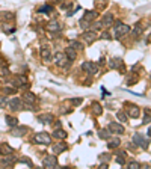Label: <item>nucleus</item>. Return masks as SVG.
<instances>
[{"instance_id":"obj_1","label":"nucleus","mask_w":151,"mask_h":169,"mask_svg":"<svg viewBox=\"0 0 151 169\" xmlns=\"http://www.w3.org/2000/svg\"><path fill=\"white\" fill-rule=\"evenodd\" d=\"M127 33H130V26L127 24H122L121 21H116L115 24V36L119 39L121 36H126Z\"/></svg>"},{"instance_id":"obj_2","label":"nucleus","mask_w":151,"mask_h":169,"mask_svg":"<svg viewBox=\"0 0 151 169\" xmlns=\"http://www.w3.org/2000/svg\"><path fill=\"white\" fill-rule=\"evenodd\" d=\"M33 140L36 144H39V145H48V144H51V136L46 133V131H41V133H38L33 137Z\"/></svg>"},{"instance_id":"obj_3","label":"nucleus","mask_w":151,"mask_h":169,"mask_svg":"<svg viewBox=\"0 0 151 169\" xmlns=\"http://www.w3.org/2000/svg\"><path fill=\"white\" fill-rule=\"evenodd\" d=\"M107 130H109V133H113V135H122L126 131L124 125H121V122H109Z\"/></svg>"},{"instance_id":"obj_4","label":"nucleus","mask_w":151,"mask_h":169,"mask_svg":"<svg viewBox=\"0 0 151 169\" xmlns=\"http://www.w3.org/2000/svg\"><path fill=\"white\" fill-rule=\"evenodd\" d=\"M82 38H83V41H85L86 44H92L94 41L98 38V35H97V30H91V29H88V30L83 32Z\"/></svg>"},{"instance_id":"obj_5","label":"nucleus","mask_w":151,"mask_h":169,"mask_svg":"<svg viewBox=\"0 0 151 169\" xmlns=\"http://www.w3.org/2000/svg\"><path fill=\"white\" fill-rule=\"evenodd\" d=\"M82 69H85L89 76H95V74L98 73V67H97L94 62H89V60L82 64Z\"/></svg>"},{"instance_id":"obj_6","label":"nucleus","mask_w":151,"mask_h":169,"mask_svg":"<svg viewBox=\"0 0 151 169\" xmlns=\"http://www.w3.org/2000/svg\"><path fill=\"white\" fill-rule=\"evenodd\" d=\"M42 166L44 168H58V158H56V156H46L42 158Z\"/></svg>"},{"instance_id":"obj_7","label":"nucleus","mask_w":151,"mask_h":169,"mask_svg":"<svg viewBox=\"0 0 151 169\" xmlns=\"http://www.w3.org/2000/svg\"><path fill=\"white\" fill-rule=\"evenodd\" d=\"M11 85L14 88H24V86H27V79L24 77V76H15L14 79L11 80Z\"/></svg>"},{"instance_id":"obj_8","label":"nucleus","mask_w":151,"mask_h":169,"mask_svg":"<svg viewBox=\"0 0 151 169\" xmlns=\"http://www.w3.org/2000/svg\"><path fill=\"white\" fill-rule=\"evenodd\" d=\"M27 131H29V127H24V125H15V127H12L11 135L15 136V137H21V136H24Z\"/></svg>"},{"instance_id":"obj_9","label":"nucleus","mask_w":151,"mask_h":169,"mask_svg":"<svg viewBox=\"0 0 151 169\" xmlns=\"http://www.w3.org/2000/svg\"><path fill=\"white\" fill-rule=\"evenodd\" d=\"M67 62H68V57H67V55H65V51H64V53L59 51V53L55 55V64H56L58 67H65Z\"/></svg>"},{"instance_id":"obj_10","label":"nucleus","mask_w":151,"mask_h":169,"mask_svg":"<svg viewBox=\"0 0 151 169\" xmlns=\"http://www.w3.org/2000/svg\"><path fill=\"white\" fill-rule=\"evenodd\" d=\"M133 144H139L142 148L147 149V148H148V144H150V140H148V139L145 140V137L140 135V133H136V135L133 136Z\"/></svg>"},{"instance_id":"obj_11","label":"nucleus","mask_w":151,"mask_h":169,"mask_svg":"<svg viewBox=\"0 0 151 169\" xmlns=\"http://www.w3.org/2000/svg\"><path fill=\"white\" fill-rule=\"evenodd\" d=\"M60 29H62V24L59 21H56V20L47 23V30L51 32V33H58V32H60Z\"/></svg>"},{"instance_id":"obj_12","label":"nucleus","mask_w":151,"mask_h":169,"mask_svg":"<svg viewBox=\"0 0 151 169\" xmlns=\"http://www.w3.org/2000/svg\"><path fill=\"white\" fill-rule=\"evenodd\" d=\"M8 106H9V109L17 112V110H21L23 109V101L20 98H12V100L8 101Z\"/></svg>"},{"instance_id":"obj_13","label":"nucleus","mask_w":151,"mask_h":169,"mask_svg":"<svg viewBox=\"0 0 151 169\" xmlns=\"http://www.w3.org/2000/svg\"><path fill=\"white\" fill-rule=\"evenodd\" d=\"M41 57H42L44 62H50V60L53 59V57H51V50H50L48 45H42V47H41Z\"/></svg>"},{"instance_id":"obj_14","label":"nucleus","mask_w":151,"mask_h":169,"mask_svg":"<svg viewBox=\"0 0 151 169\" xmlns=\"http://www.w3.org/2000/svg\"><path fill=\"white\" fill-rule=\"evenodd\" d=\"M109 68L112 69H124V62L119 57H113L109 60Z\"/></svg>"},{"instance_id":"obj_15","label":"nucleus","mask_w":151,"mask_h":169,"mask_svg":"<svg viewBox=\"0 0 151 169\" xmlns=\"http://www.w3.org/2000/svg\"><path fill=\"white\" fill-rule=\"evenodd\" d=\"M14 154V149L9 144H6V142H3V144H0V156H12Z\"/></svg>"},{"instance_id":"obj_16","label":"nucleus","mask_w":151,"mask_h":169,"mask_svg":"<svg viewBox=\"0 0 151 169\" xmlns=\"http://www.w3.org/2000/svg\"><path fill=\"white\" fill-rule=\"evenodd\" d=\"M139 113H140V110L136 104H130L127 107V116H130V118H138Z\"/></svg>"},{"instance_id":"obj_17","label":"nucleus","mask_w":151,"mask_h":169,"mask_svg":"<svg viewBox=\"0 0 151 169\" xmlns=\"http://www.w3.org/2000/svg\"><path fill=\"white\" fill-rule=\"evenodd\" d=\"M97 17H98V11H85V15H83L82 20L91 23L94 20H97Z\"/></svg>"},{"instance_id":"obj_18","label":"nucleus","mask_w":151,"mask_h":169,"mask_svg":"<svg viewBox=\"0 0 151 169\" xmlns=\"http://www.w3.org/2000/svg\"><path fill=\"white\" fill-rule=\"evenodd\" d=\"M68 147H67V144L65 142H58V144H55L53 145V153L55 154H59V153H64V151H67Z\"/></svg>"},{"instance_id":"obj_19","label":"nucleus","mask_w":151,"mask_h":169,"mask_svg":"<svg viewBox=\"0 0 151 169\" xmlns=\"http://www.w3.org/2000/svg\"><path fill=\"white\" fill-rule=\"evenodd\" d=\"M100 23H101V27H109V26H110V24L113 23V15L107 12L104 17H103V20H101Z\"/></svg>"},{"instance_id":"obj_20","label":"nucleus","mask_w":151,"mask_h":169,"mask_svg":"<svg viewBox=\"0 0 151 169\" xmlns=\"http://www.w3.org/2000/svg\"><path fill=\"white\" fill-rule=\"evenodd\" d=\"M53 119H55V116L51 113H46V115L39 116V122L41 124H53Z\"/></svg>"},{"instance_id":"obj_21","label":"nucleus","mask_w":151,"mask_h":169,"mask_svg":"<svg viewBox=\"0 0 151 169\" xmlns=\"http://www.w3.org/2000/svg\"><path fill=\"white\" fill-rule=\"evenodd\" d=\"M23 100H24V103H27V104H33V103L36 101V95L32 94V92H24Z\"/></svg>"},{"instance_id":"obj_22","label":"nucleus","mask_w":151,"mask_h":169,"mask_svg":"<svg viewBox=\"0 0 151 169\" xmlns=\"http://www.w3.org/2000/svg\"><path fill=\"white\" fill-rule=\"evenodd\" d=\"M119 144H121V140H119V137H109L107 139V147L110 148V149H113V148H118L119 147Z\"/></svg>"},{"instance_id":"obj_23","label":"nucleus","mask_w":151,"mask_h":169,"mask_svg":"<svg viewBox=\"0 0 151 169\" xmlns=\"http://www.w3.org/2000/svg\"><path fill=\"white\" fill-rule=\"evenodd\" d=\"M65 55H67V57H68V60H70V62H73V60L76 59V56H77V55H76V50H74L71 45L65 48Z\"/></svg>"},{"instance_id":"obj_24","label":"nucleus","mask_w":151,"mask_h":169,"mask_svg":"<svg viewBox=\"0 0 151 169\" xmlns=\"http://www.w3.org/2000/svg\"><path fill=\"white\" fill-rule=\"evenodd\" d=\"M142 32H144V27H142V24L138 23V24L133 27V36H135V38H139L140 35H142Z\"/></svg>"},{"instance_id":"obj_25","label":"nucleus","mask_w":151,"mask_h":169,"mask_svg":"<svg viewBox=\"0 0 151 169\" xmlns=\"http://www.w3.org/2000/svg\"><path fill=\"white\" fill-rule=\"evenodd\" d=\"M6 124L9 125V127H15V125H18V119H17L15 116L6 115Z\"/></svg>"},{"instance_id":"obj_26","label":"nucleus","mask_w":151,"mask_h":169,"mask_svg":"<svg viewBox=\"0 0 151 169\" xmlns=\"http://www.w3.org/2000/svg\"><path fill=\"white\" fill-rule=\"evenodd\" d=\"M0 163H2L3 166H12V165L15 163V158L12 157V156H6V158H3Z\"/></svg>"},{"instance_id":"obj_27","label":"nucleus","mask_w":151,"mask_h":169,"mask_svg":"<svg viewBox=\"0 0 151 169\" xmlns=\"http://www.w3.org/2000/svg\"><path fill=\"white\" fill-rule=\"evenodd\" d=\"M116 163L118 165H121V166H124L126 165V153H119V154H116Z\"/></svg>"},{"instance_id":"obj_28","label":"nucleus","mask_w":151,"mask_h":169,"mask_svg":"<svg viewBox=\"0 0 151 169\" xmlns=\"http://www.w3.org/2000/svg\"><path fill=\"white\" fill-rule=\"evenodd\" d=\"M53 136L58 137V139H65V137H67V131H64V130H60V128H56V130L53 131Z\"/></svg>"},{"instance_id":"obj_29","label":"nucleus","mask_w":151,"mask_h":169,"mask_svg":"<svg viewBox=\"0 0 151 169\" xmlns=\"http://www.w3.org/2000/svg\"><path fill=\"white\" fill-rule=\"evenodd\" d=\"M2 29H3L5 33H12V32H15V26H12V23H11V26H8L6 23H3V24H2Z\"/></svg>"},{"instance_id":"obj_30","label":"nucleus","mask_w":151,"mask_h":169,"mask_svg":"<svg viewBox=\"0 0 151 169\" xmlns=\"http://www.w3.org/2000/svg\"><path fill=\"white\" fill-rule=\"evenodd\" d=\"M136 82H138V74H130L127 77V80H126V83H127L128 86H131V85H136Z\"/></svg>"},{"instance_id":"obj_31","label":"nucleus","mask_w":151,"mask_h":169,"mask_svg":"<svg viewBox=\"0 0 151 169\" xmlns=\"http://www.w3.org/2000/svg\"><path fill=\"white\" fill-rule=\"evenodd\" d=\"M51 11H53V6H50V5H42L38 9V12H41V14H50Z\"/></svg>"},{"instance_id":"obj_32","label":"nucleus","mask_w":151,"mask_h":169,"mask_svg":"<svg viewBox=\"0 0 151 169\" xmlns=\"http://www.w3.org/2000/svg\"><path fill=\"white\" fill-rule=\"evenodd\" d=\"M116 118L119 119V122H127V113L122 112V110H119L116 113Z\"/></svg>"},{"instance_id":"obj_33","label":"nucleus","mask_w":151,"mask_h":169,"mask_svg":"<svg viewBox=\"0 0 151 169\" xmlns=\"http://www.w3.org/2000/svg\"><path fill=\"white\" fill-rule=\"evenodd\" d=\"M92 110L95 115H101V113H103V107H101L98 103H92Z\"/></svg>"},{"instance_id":"obj_34","label":"nucleus","mask_w":151,"mask_h":169,"mask_svg":"<svg viewBox=\"0 0 151 169\" xmlns=\"http://www.w3.org/2000/svg\"><path fill=\"white\" fill-rule=\"evenodd\" d=\"M8 76H9L8 67H6V65H2V67H0V79H2V77H8Z\"/></svg>"},{"instance_id":"obj_35","label":"nucleus","mask_w":151,"mask_h":169,"mask_svg":"<svg viewBox=\"0 0 151 169\" xmlns=\"http://www.w3.org/2000/svg\"><path fill=\"white\" fill-rule=\"evenodd\" d=\"M150 122H151V115H150V110L147 109L145 115H144V119H142V124H150Z\"/></svg>"},{"instance_id":"obj_36","label":"nucleus","mask_w":151,"mask_h":169,"mask_svg":"<svg viewBox=\"0 0 151 169\" xmlns=\"http://www.w3.org/2000/svg\"><path fill=\"white\" fill-rule=\"evenodd\" d=\"M70 45L73 47V48H74V50H83V47H85V45L82 44L80 41H73Z\"/></svg>"},{"instance_id":"obj_37","label":"nucleus","mask_w":151,"mask_h":169,"mask_svg":"<svg viewBox=\"0 0 151 169\" xmlns=\"http://www.w3.org/2000/svg\"><path fill=\"white\" fill-rule=\"evenodd\" d=\"M17 162H20V163H26V165H27L29 168H32V166H33V163L30 162V158H27V157H21V158H18Z\"/></svg>"},{"instance_id":"obj_38","label":"nucleus","mask_w":151,"mask_h":169,"mask_svg":"<svg viewBox=\"0 0 151 169\" xmlns=\"http://www.w3.org/2000/svg\"><path fill=\"white\" fill-rule=\"evenodd\" d=\"M98 137L100 139H109V130H100L98 131Z\"/></svg>"},{"instance_id":"obj_39","label":"nucleus","mask_w":151,"mask_h":169,"mask_svg":"<svg viewBox=\"0 0 151 169\" xmlns=\"http://www.w3.org/2000/svg\"><path fill=\"white\" fill-rule=\"evenodd\" d=\"M5 94H8V95H11V94H15L17 92V88H14V86H9V88H5Z\"/></svg>"},{"instance_id":"obj_40","label":"nucleus","mask_w":151,"mask_h":169,"mask_svg":"<svg viewBox=\"0 0 151 169\" xmlns=\"http://www.w3.org/2000/svg\"><path fill=\"white\" fill-rule=\"evenodd\" d=\"M70 101H71V104H73V106H80L83 100H82V98H71Z\"/></svg>"},{"instance_id":"obj_41","label":"nucleus","mask_w":151,"mask_h":169,"mask_svg":"<svg viewBox=\"0 0 151 169\" xmlns=\"http://www.w3.org/2000/svg\"><path fill=\"white\" fill-rule=\"evenodd\" d=\"M128 168H131V169H139V168H140V163H138V162H130V163H128Z\"/></svg>"},{"instance_id":"obj_42","label":"nucleus","mask_w":151,"mask_h":169,"mask_svg":"<svg viewBox=\"0 0 151 169\" xmlns=\"http://www.w3.org/2000/svg\"><path fill=\"white\" fill-rule=\"evenodd\" d=\"M6 104H8L6 97H5V95H0V107H6Z\"/></svg>"},{"instance_id":"obj_43","label":"nucleus","mask_w":151,"mask_h":169,"mask_svg":"<svg viewBox=\"0 0 151 169\" xmlns=\"http://www.w3.org/2000/svg\"><path fill=\"white\" fill-rule=\"evenodd\" d=\"M98 38H100V39H112V36L109 35V32H103V33L100 35Z\"/></svg>"},{"instance_id":"obj_44","label":"nucleus","mask_w":151,"mask_h":169,"mask_svg":"<svg viewBox=\"0 0 151 169\" xmlns=\"http://www.w3.org/2000/svg\"><path fill=\"white\" fill-rule=\"evenodd\" d=\"M100 160H101L103 163H107V162L110 160V156H107V154H101V156H100Z\"/></svg>"},{"instance_id":"obj_45","label":"nucleus","mask_w":151,"mask_h":169,"mask_svg":"<svg viewBox=\"0 0 151 169\" xmlns=\"http://www.w3.org/2000/svg\"><path fill=\"white\" fill-rule=\"evenodd\" d=\"M107 166H109L107 163H101V165H100V169H106V168H107Z\"/></svg>"},{"instance_id":"obj_46","label":"nucleus","mask_w":151,"mask_h":169,"mask_svg":"<svg viewBox=\"0 0 151 169\" xmlns=\"http://www.w3.org/2000/svg\"><path fill=\"white\" fill-rule=\"evenodd\" d=\"M55 127H56V128H59V127H60V122H59V121H58V122H55Z\"/></svg>"},{"instance_id":"obj_47","label":"nucleus","mask_w":151,"mask_h":169,"mask_svg":"<svg viewBox=\"0 0 151 169\" xmlns=\"http://www.w3.org/2000/svg\"><path fill=\"white\" fill-rule=\"evenodd\" d=\"M148 137H151V127L148 128Z\"/></svg>"}]
</instances>
